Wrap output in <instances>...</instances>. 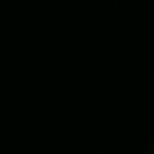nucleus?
I'll return each mask as SVG.
<instances>
[]
</instances>
